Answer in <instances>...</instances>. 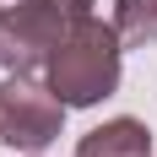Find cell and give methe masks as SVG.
<instances>
[{"label":"cell","mask_w":157,"mask_h":157,"mask_svg":"<svg viewBox=\"0 0 157 157\" xmlns=\"http://www.w3.org/2000/svg\"><path fill=\"white\" fill-rule=\"evenodd\" d=\"M119 76H125V44H119L114 22H103L98 11L81 16L71 27V38L44 65L49 92L60 98L65 109H98L103 98L119 92Z\"/></svg>","instance_id":"6da1fadb"},{"label":"cell","mask_w":157,"mask_h":157,"mask_svg":"<svg viewBox=\"0 0 157 157\" xmlns=\"http://www.w3.org/2000/svg\"><path fill=\"white\" fill-rule=\"evenodd\" d=\"M98 0H16L0 6V65L16 76H38L49 54L71 38L81 16H92Z\"/></svg>","instance_id":"7a4b0ae2"},{"label":"cell","mask_w":157,"mask_h":157,"mask_svg":"<svg viewBox=\"0 0 157 157\" xmlns=\"http://www.w3.org/2000/svg\"><path fill=\"white\" fill-rule=\"evenodd\" d=\"M65 130V103L49 92V81L6 76L0 81V146L11 152H49Z\"/></svg>","instance_id":"3957f363"},{"label":"cell","mask_w":157,"mask_h":157,"mask_svg":"<svg viewBox=\"0 0 157 157\" xmlns=\"http://www.w3.org/2000/svg\"><path fill=\"white\" fill-rule=\"evenodd\" d=\"M76 157H152V130L130 114L103 119L98 130H87L76 141Z\"/></svg>","instance_id":"277c9868"},{"label":"cell","mask_w":157,"mask_h":157,"mask_svg":"<svg viewBox=\"0 0 157 157\" xmlns=\"http://www.w3.org/2000/svg\"><path fill=\"white\" fill-rule=\"evenodd\" d=\"M114 33L119 44L146 49L157 38V0H114Z\"/></svg>","instance_id":"5b68a950"},{"label":"cell","mask_w":157,"mask_h":157,"mask_svg":"<svg viewBox=\"0 0 157 157\" xmlns=\"http://www.w3.org/2000/svg\"><path fill=\"white\" fill-rule=\"evenodd\" d=\"M27 157H44V152H27Z\"/></svg>","instance_id":"8992f818"}]
</instances>
